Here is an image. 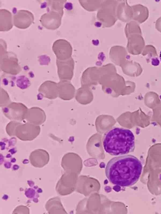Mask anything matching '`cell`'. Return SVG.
Returning <instances> with one entry per match:
<instances>
[{
    "label": "cell",
    "mask_w": 161,
    "mask_h": 214,
    "mask_svg": "<svg viewBox=\"0 0 161 214\" xmlns=\"http://www.w3.org/2000/svg\"><path fill=\"white\" fill-rule=\"evenodd\" d=\"M99 84L101 85L104 93L114 97L130 92L129 81L125 82L124 78L117 73L115 66L102 76Z\"/></svg>",
    "instance_id": "3"
},
{
    "label": "cell",
    "mask_w": 161,
    "mask_h": 214,
    "mask_svg": "<svg viewBox=\"0 0 161 214\" xmlns=\"http://www.w3.org/2000/svg\"><path fill=\"white\" fill-rule=\"evenodd\" d=\"M58 97L64 100H69L74 96L75 89L71 82L67 80H60L58 83Z\"/></svg>",
    "instance_id": "15"
},
{
    "label": "cell",
    "mask_w": 161,
    "mask_h": 214,
    "mask_svg": "<svg viewBox=\"0 0 161 214\" xmlns=\"http://www.w3.org/2000/svg\"><path fill=\"white\" fill-rule=\"evenodd\" d=\"M28 109L23 103L11 102L3 107L2 111L4 115L8 119L20 122L25 120Z\"/></svg>",
    "instance_id": "7"
},
{
    "label": "cell",
    "mask_w": 161,
    "mask_h": 214,
    "mask_svg": "<svg viewBox=\"0 0 161 214\" xmlns=\"http://www.w3.org/2000/svg\"><path fill=\"white\" fill-rule=\"evenodd\" d=\"M22 123L19 121L15 120H12L9 122L6 127V131L7 134L11 136H15L16 128Z\"/></svg>",
    "instance_id": "23"
},
{
    "label": "cell",
    "mask_w": 161,
    "mask_h": 214,
    "mask_svg": "<svg viewBox=\"0 0 161 214\" xmlns=\"http://www.w3.org/2000/svg\"><path fill=\"white\" fill-rule=\"evenodd\" d=\"M142 169V164L137 158L131 155H126L111 159L107 164L105 174L113 184L128 187L137 182Z\"/></svg>",
    "instance_id": "1"
},
{
    "label": "cell",
    "mask_w": 161,
    "mask_h": 214,
    "mask_svg": "<svg viewBox=\"0 0 161 214\" xmlns=\"http://www.w3.org/2000/svg\"><path fill=\"white\" fill-rule=\"evenodd\" d=\"M103 143L105 151L111 155L127 154L134 150L135 136L129 129L115 127L106 133Z\"/></svg>",
    "instance_id": "2"
},
{
    "label": "cell",
    "mask_w": 161,
    "mask_h": 214,
    "mask_svg": "<svg viewBox=\"0 0 161 214\" xmlns=\"http://www.w3.org/2000/svg\"><path fill=\"white\" fill-rule=\"evenodd\" d=\"M48 11H53L57 12L63 16L64 14V4L66 0L47 1Z\"/></svg>",
    "instance_id": "22"
},
{
    "label": "cell",
    "mask_w": 161,
    "mask_h": 214,
    "mask_svg": "<svg viewBox=\"0 0 161 214\" xmlns=\"http://www.w3.org/2000/svg\"><path fill=\"white\" fill-rule=\"evenodd\" d=\"M41 128L38 125L28 122L22 123L16 129L15 136L23 141H31L39 134Z\"/></svg>",
    "instance_id": "8"
},
{
    "label": "cell",
    "mask_w": 161,
    "mask_h": 214,
    "mask_svg": "<svg viewBox=\"0 0 161 214\" xmlns=\"http://www.w3.org/2000/svg\"><path fill=\"white\" fill-rule=\"evenodd\" d=\"M52 48L58 60L64 61L71 57L72 46L70 43L65 40L59 39L56 40L54 42Z\"/></svg>",
    "instance_id": "9"
},
{
    "label": "cell",
    "mask_w": 161,
    "mask_h": 214,
    "mask_svg": "<svg viewBox=\"0 0 161 214\" xmlns=\"http://www.w3.org/2000/svg\"><path fill=\"white\" fill-rule=\"evenodd\" d=\"M119 0H103L97 17L103 28L114 25L118 19L116 11Z\"/></svg>",
    "instance_id": "4"
},
{
    "label": "cell",
    "mask_w": 161,
    "mask_h": 214,
    "mask_svg": "<svg viewBox=\"0 0 161 214\" xmlns=\"http://www.w3.org/2000/svg\"><path fill=\"white\" fill-rule=\"evenodd\" d=\"M34 21L33 14L27 10H19L13 17V24L19 29L27 28Z\"/></svg>",
    "instance_id": "12"
},
{
    "label": "cell",
    "mask_w": 161,
    "mask_h": 214,
    "mask_svg": "<svg viewBox=\"0 0 161 214\" xmlns=\"http://www.w3.org/2000/svg\"><path fill=\"white\" fill-rule=\"evenodd\" d=\"M17 86L22 89H25L30 85V82L28 78L24 76L19 77L17 80Z\"/></svg>",
    "instance_id": "25"
},
{
    "label": "cell",
    "mask_w": 161,
    "mask_h": 214,
    "mask_svg": "<svg viewBox=\"0 0 161 214\" xmlns=\"http://www.w3.org/2000/svg\"><path fill=\"white\" fill-rule=\"evenodd\" d=\"M103 0H79L81 6L86 10L92 12L98 10Z\"/></svg>",
    "instance_id": "20"
},
{
    "label": "cell",
    "mask_w": 161,
    "mask_h": 214,
    "mask_svg": "<svg viewBox=\"0 0 161 214\" xmlns=\"http://www.w3.org/2000/svg\"><path fill=\"white\" fill-rule=\"evenodd\" d=\"M160 60L161 61V51L160 52Z\"/></svg>",
    "instance_id": "27"
},
{
    "label": "cell",
    "mask_w": 161,
    "mask_h": 214,
    "mask_svg": "<svg viewBox=\"0 0 161 214\" xmlns=\"http://www.w3.org/2000/svg\"><path fill=\"white\" fill-rule=\"evenodd\" d=\"M31 164L36 168H41L46 165L49 160V155L46 150L39 149L32 151L29 156Z\"/></svg>",
    "instance_id": "13"
},
{
    "label": "cell",
    "mask_w": 161,
    "mask_h": 214,
    "mask_svg": "<svg viewBox=\"0 0 161 214\" xmlns=\"http://www.w3.org/2000/svg\"><path fill=\"white\" fill-rule=\"evenodd\" d=\"M57 73L60 80H71L74 75L75 62L73 58L64 61L56 59Z\"/></svg>",
    "instance_id": "10"
},
{
    "label": "cell",
    "mask_w": 161,
    "mask_h": 214,
    "mask_svg": "<svg viewBox=\"0 0 161 214\" xmlns=\"http://www.w3.org/2000/svg\"><path fill=\"white\" fill-rule=\"evenodd\" d=\"M111 68L110 63L100 67H92L87 68L83 72L81 78V86L89 87L99 84L101 77L107 72Z\"/></svg>",
    "instance_id": "6"
},
{
    "label": "cell",
    "mask_w": 161,
    "mask_h": 214,
    "mask_svg": "<svg viewBox=\"0 0 161 214\" xmlns=\"http://www.w3.org/2000/svg\"><path fill=\"white\" fill-rule=\"evenodd\" d=\"M0 67L3 72L12 75H16L22 70L18 63L16 55L11 52L6 50L5 42L0 44Z\"/></svg>",
    "instance_id": "5"
},
{
    "label": "cell",
    "mask_w": 161,
    "mask_h": 214,
    "mask_svg": "<svg viewBox=\"0 0 161 214\" xmlns=\"http://www.w3.org/2000/svg\"><path fill=\"white\" fill-rule=\"evenodd\" d=\"M126 52L125 48L120 45L112 47L109 53V58L115 65L121 66L125 62Z\"/></svg>",
    "instance_id": "17"
},
{
    "label": "cell",
    "mask_w": 161,
    "mask_h": 214,
    "mask_svg": "<svg viewBox=\"0 0 161 214\" xmlns=\"http://www.w3.org/2000/svg\"><path fill=\"white\" fill-rule=\"evenodd\" d=\"M63 15L53 11H49L41 17L40 21L42 25L47 29L55 30L61 25Z\"/></svg>",
    "instance_id": "11"
},
{
    "label": "cell",
    "mask_w": 161,
    "mask_h": 214,
    "mask_svg": "<svg viewBox=\"0 0 161 214\" xmlns=\"http://www.w3.org/2000/svg\"><path fill=\"white\" fill-rule=\"evenodd\" d=\"M12 16L11 13L4 9L0 10V31H7L13 27Z\"/></svg>",
    "instance_id": "18"
},
{
    "label": "cell",
    "mask_w": 161,
    "mask_h": 214,
    "mask_svg": "<svg viewBox=\"0 0 161 214\" xmlns=\"http://www.w3.org/2000/svg\"><path fill=\"white\" fill-rule=\"evenodd\" d=\"M0 106L4 107L10 102V99L8 93L3 88L0 89Z\"/></svg>",
    "instance_id": "24"
},
{
    "label": "cell",
    "mask_w": 161,
    "mask_h": 214,
    "mask_svg": "<svg viewBox=\"0 0 161 214\" xmlns=\"http://www.w3.org/2000/svg\"><path fill=\"white\" fill-rule=\"evenodd\" d=\"M45 208L49 214L65 213L60 199L58 197L49 199L46 204Z\"/></svg>",
    "instance_id": "19"
},
{
    "label": "cell",
    "mask_w": 161,
    "mask_h": 214,
    "mask_svg": "<svg viewBox=\"0 0 161 214\" xmlns=\"http://www.w3.org/2000/svg\"><path fill=\"white\" fill-rule=\"evenodd\" d=\"M38 90L43 97L49 99H54L58 97V83L54 81H45L40 85Z\"/></svg>",
    "instance_id": "16"
},
{
    "label": "cell",
    "mask_w": 161,
    "mask_h": 214,
    "mask_svg": "<svg viewBox=\"0 0 161 214\" xmlns=\"http://www.w3.org/2000/svg\"><path fill=\"white\" fill-rule=\"evenodd\" d=\"M46 118L45 113L42 109L34 107L28 109L25 120L27 122L39 126L43 123Z\"/></svg>",
    "instance_id": "14"
},
{
    "label": "cell",
    "mask_w": 161,
    "mask_h": 214,
    "mask_svg": "<svg viewBox=\"0 0 161 214\" xmlns=\"http://www.w3.org/2000/svg\"><path fill=\"white\" fill-rule=\"evenodd\" d=\"M90 87L87 86H81L77 90L76 97L78 100H91L93 97V94Z\"/></svg>",
    "instance_id": "21"
},
{
    "label": "cell",
    "mask_w": 161,
    "mask_h": 214,
    "mask_svg": "<svg viewBox=\"0 0 161 214\" xmlns=\"http://www.w3.org/2000/svg\"><path fill=\"white\" fill-rule=\"evenodd\" d=\"M13 214H29L30 210L27 206L20 205L17 206L13 211Z\"/></svg>",
    "instance_id": "26"
}]
</instances>
